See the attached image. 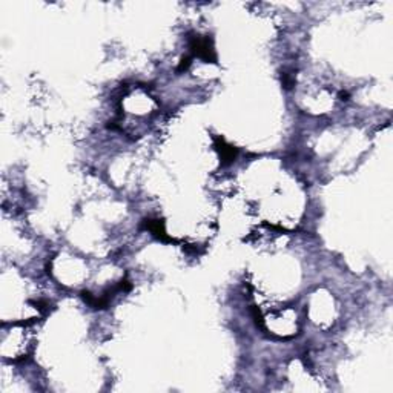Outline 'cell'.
Segmentation results:
<instances>
[{"label": "cell", "mask_w": 393, "mask_h": 393, "mask_svg": "<svg viewBox=\"0 0 393 393\" xmlns=\"http://www.w3.org/2000/svg\"><path fill=\"white\" fill-rule=\"evenodd\" d=\"M191 51L197 55V57L210 62V63H217V55L215 51L212 48V42L209 37H200L195 35L191 39Z\"/></svg>", "instance_id": "cell-1"}, {"label": "cell", "mask_w": 393, "mask_h": 393, "mask_svg": "<svg viewBox=\"0 0 393 393\" xmlns=\"http://www.w3.org/2000/svg\"><path fill=\"white\" fill-rule=\"evenodd\" d=\"M215 148H217V151L220 152V157H221V160H223V164H231V163L235 161L238 151H237V148L228 145L226 141H224V138L215 137Z\"/></svg>", "instance_id": "cell-2"}, {"label": "cell", "mask_w": 393, "mask_h": 393, "mask_svg": "<svg viewBox=\"0 0 393 393\" xmlns=\"http://www.w3.org/2000/svg\"><path fill=\"white\" fill-rule=\"evenodd\" d=\"M145 226L148 231H151L157 238L163 240V241H174L171 237H167L164 229H163V221L160 220H145Z\"/></svg>", "instance_id": "cell-3"}, {"label": "cell", "mask_w": 393, "mask_h": 393, "mask_svg": "<svg viewBox=\"0 0 393 393\" xmlns=\"http://www.w3.org/2000/svg\"><path fill=\"white\" fill-rule=\"evenodd\" d=\"M191 60H192V57H189V55H186V57H183V59H182V63H180V66H178V73L186 71V69L191 66Z\"/></svg>", "instance_id": "cell-4"}, {"label": "cell", "mask_w": 393, "mask_h": 393, "mask_svg": "<svg viewBox=\"0 0 393 393\" xmlns=\"http://www.w3.org/2000/svg\"><path fill=\"white\" fill-rule=\"evenodd\" d=\"M340 97H341V100H349V98H347V97H349L347 92H340Z\"/></svg>", "instance_id": "cell-5"}]
</instances>
